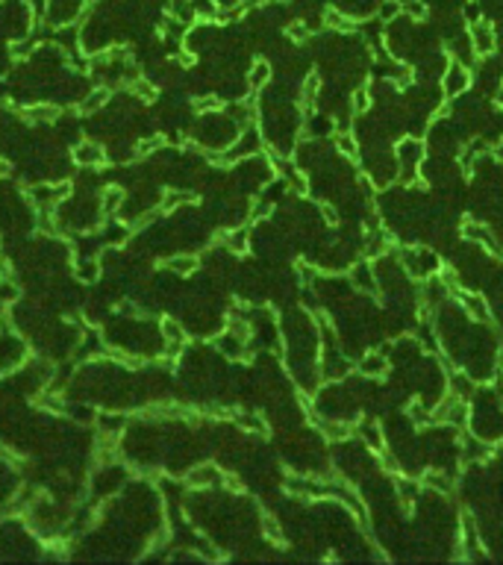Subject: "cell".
I'll return each mask as SVG.
<instances>
[{"label":"cell","instance_id":"obj_8","mask_svg":"<svg viewBox=\"0 0 503 565\" xmlns=\"http://www.w3.org/2000/svg\"><path fill=\"white\" fill-rule=\"evenodd\" d=\"M262 533H265L268 542L277 545V547L286 545V536H282V530H280V524H277L274 519H265V521H262Z\"/></svg>","mask_w":503,"mask_h":565},{"label":"cell","instance_id":"obj_15","mask_svg":"<svg viewBox=\"0 0 503 565\" xmlns=\"http://www.w3.org/2000/svg\"><path fill=\"white\" fill-rule=\"evenodd\" d=\"M400 9H404V6H400L397 0H385V4L380 6V18L383 21H392V18H397V15H400Z\"/></svg>","mask_w":503,"mask_h":565},{"label":"cell","instance_id":"obj_23","mask_svg":"<svg viewBox=\"0 0 503 565\" xmlns=\"http://www.w3.org/2000/svg\"><path fill=\"white\" fill-rule=\"evenodd\" d=\"M406 12L412 15V18H424V15H427V9H424L421 4H418V0H415V4H409V6H406Z\"/></svg>","mask_w":503,"mask_h":565},{"label":"cell","instance_id":"obj_9","mask_svg":"<svg viewBox=\"0 0 503 565\" xmlns=\"http://www.w3.org/2000/svg\"><path fill=\"white\" fill-rule=\"evenodd\" d=\"M324 24L330 27V30H342V32H350L354 30V24H350L342 12H335V9H327V15H324Z\"/></svg>","mask_w":503,"mask_h":565},{"label":"cell","instance_id":"obj_1","mask_svg":"<svg viewBox=\"0 0 503 565\" xmlns=\"http://www.w3.org/2000/svg\"><path fill=\"white\" fill-rule=\"evenodd\" d=\"M468 86H471V74H468L462 65L450 62V71H447V77H445V94H447V97L462 94Z\"/></svg>","mask_w":503,"mask_h":565},{"label":"cell","instance_id":"obj_5","mask_svg":"<svg viewBox=\"0 0 503 565\" xmlns=\"http://www.w3.org/2000/svg\"><path fill=\"white\" fill-rule=\"evenodd\" d=\"M315 424H318V430L330 439V442H339V439H347L350 433H354V427L350 424H324V421H318L315 418Z\"/></svg>","mask_w":503,"mask_h":565},{"label":"cell","instance_id":"obj_14","mask_svg":"<svg viewBox=\"0 0 503 565\" xmlns=\"http://www.w3.org/2000/svg\"><path fill=\"white\" fill-rule=\"evenodd\" d=\"M192 483L194 486H204V483H209V480H215V468L212 465H204V468H197V471H192Z\"/></svg>","mask_w":503,"mask_h":565},{"label":"cell","instance_id":"obj_11","mask_svg":"<svg viewBox=\"0 0 503 565\" xmlns=\"http://www.w3.org/2000/svg\"><path fill=\"white\" fill-rule=\"evenodd\" d=\"M227 244H230V251H232V254H244V251H247V230L239 227V230L227 239Z\"/></svg>","mask_w":503,"mask_h":565},{"label":"cell","instance_id":"obj_17","mask_svg":"<svg viewBox=\"0 0 503 565\" xmlns=\"http://www.w3.org/2000/svg\"><path fill=\"white\" fill-rule=\"evenodd\" d=\"M368 106H371V92H368V89H356V94H354V112H365Z\"/></svg>","mask_w":503,"mask_h":565},{"label":"cell","instance_id":"obj_4","mask_svg":"<svg viewBox=\"0 0 503 565\" xmlns=\"http://www.w3.org/2000/svg\"><path fill=\"white\" fill-rule=\"evenodd\" d=\"M471 36H474V44H477V54H492L495 51V32L489 30V24H474Z\"/></svg>","mask_w":503,"mask_h":565},{"label":"cell","instance_id":"obj_18","mask_svg":"<svg viewBox=\"0 0 503 565\" xmlns=\"http://www.w3.org/2000/svg\"><path fill=\"white\" fill-rule=\"evenodd\" d=\"M286 32H289V39H292V42H297V44L309 39V27H306V24H300V21H297V24H292Z\"/></svg>","mask_w":503,"mask_h":565},{"label":"cell","instance_id":"obj_20","mask_svg":"<svg viewBox=\"0 0 503 565\" xmlns=\"http://www.w3.org/2000/svg\"><path fill=\"white\" fill-rule=\"evenodd\" d=\"M162 333H165V339L180 342V324H174L171 318H165V321H162Z\"/></svg>","mask_w":503,"mask_h":565},{"label":"cell","instance_id":"obj_16","mask_svg":"<svg viewBox=\"0 0 503 565\" xmlns=\"http://www.w3.org/2000/svg\"><path fill=\"white\" fill-rule=\"evenodd\" d=\"M171 268H174V271H180V274H189V271H194V268H197V259H194V256H180V259H174V262H171Z\"/></svg>","mask_w":503,"mask_h":565},{"label":"cell","instance_id":"obj_12","mask_svg":"<svg viewBox=\"0 0 503 565\" xmlns=\"http://www.w3.org/2000/svg\"><path fill=\"white\" fill-rule=\"evenodd\" d=\"M77 159L82 162V165H92V162H104V154H100L97 151V147H80V151H77Z\"/></svg>","mask_w":503,"mask_h":565},{"label":"cell","instance_id":"obj_3","mask_svg":"<svg viewBox=\"0 0 503 565\" xmlns=\"http://www.w3.org/2000/svg\"><path fill=\"white\" fill-rule=\"evenodd\" d=\"M457 297H462V304L468 306V312H471V318H477V321H483V324H489V321H492V312H489V306H485L483 297H477V294H465V292H457Z\"/></svg>","mask_w":503,"mask_h":565},{"label":"cell","instance_id":"obj_21","mask_svg":"<svg viewBox=\"0 0 503 565\" xmlns=\"http://www.w3.org/2000/svg\"><path fill=\"white\" fill-rule=\"evenodd\" d=\"M321 215H324V221H327V224H333V227L339 224V215H335V209H333L330 204H321Z\"/></svg>","mask_w":503,"mask_h":565},{"label":"cell","instance_id":"obj_24","mask_svg":"<svg viewBox=\"0 0 503 565\" xmlns=\"http://www.w3.org/2000/svg\"><path fill=\"white\" fill-rule=\"evenodd\" d=\"M380 462H383V468H389L392 474H397V462H395L389 454H383V457H380Z\"/></svg>","mask_w":503,"mask_h":565},{"label":"cell","instance_id":"obj_22","mask_svg":"<svg viewBox=\"0 0 503 565\" xmlns=\"http://www.w3.org/2000/svg\"><path fill=\"white\" fill-rule=\"evenodd\" d=\"M224 486H227L230 492H244V483H242L239 477H232V474H227V477H224Z\"/></svg>","mask_w":503,"mask_h":565},{"label":"cell","instance_id":"obj_25","mask_svg":"<svg viewBox=\"0 0 503 565\" xmlns=\"http://www.w3.org/2000/svg\"><path fill=\"white\" fill-rule=\"evenodd\" d=\"M268 212H271V204H259V206L254 209V218H265Z\"/></svg>","mask_w":503,"mask_h":565},{"label":"cell","instance_id":"obj_2","mask_svg":"<svg viewBox=\"0 0 503 565\" xmlns=\"http://www.w3.org/2000/svg\"><path fill=\"white\" fill-rule=\"evenodd\" d=\"M462 236H465V239H471V242L485 244L492 254H500V244L492 239V232L485 230V227H480V224H474V221H465V224H462Z\"/></svg>","mask_w":503,"mask_h":565},{"label":"cell","instance_id":"obj_6","mask_svg":"<svg viewBox=\"0 0 503 565\" xmlns=\"http://www.w3.org/2000/svg\"><path fill=\"white\" fill-rule=\"evenodd\" d=\"M271 80V65H268L265 59H259L256 65H254V71H250V77H247V82L254 89H259V86H265V82Z\"/></svg>","mask_w":503,"mask_h":565},{"label":"cell","instance_id":"obj_13","mask_svg":"<svg viewBox=\"0 0 503 565\" xmlns=\"http://www.w3.org/2000/svg\"><path fill=\"white\" fill-rule=\"evenodd\" d=\"M421 483H424L427 489H439V492H447V489H450V483H447V480H445L442 474H433V471L421 477Z\"/></svg>","mask_w":503,"mask_h":565},{"label":"cell","instance_id":"obj_19","mask_svg":"<svg viewBox=\"0 0 503 565\" xmlns=\"http://www.w3.org/2000/svg\"><path fill=\"white\" fill-rule=\"evenodd\" d=\"M439 277H442V282H445V289H447V292H454V294L459 292V280H457V274L450 271V268H445Z\"/></svg>","mask_w":503,"mask_h":565},{"label":"cell","instance_id":"obj_7","mask_svg":"<svg viewBox=\"0 0 503 565\" xmlns=\"http://www.w3.org/2000/svg\"><path fill=\"white\" fill-rule=\"evenodd\" d=\"M335 147H339V154H344L347 159H356V156H359L356 139L350 136V132H339V136H335Z\"/></svg>","mask_w":503,"mask_h":565},{"label":"cell","instance_id":"obj_10","mask_svg":"<svg viewBox=\"0 0 503 565\" xmlns=\"http://www.w3.org/2000/svg\"><path fill=\"white\" fill-rule=\"evenodd\" d=\"M318 89H321V77H318V74H306V80H304V104H315Z\"/></svg>","mask_w":503,"mask_h":565},{"label":"cell","instance_id":"obj_26","mask_svg":"<svg viewBox=\"0 0 503 565\" xmlns=\"http://www.w3.org/2000/svg\"><path fill=\"white\" fill-rule=\"evenodd\" d=\"M262 4H268V0H244V6H262Z\"/></svg>","mask_w":503,"mask_h":565}]
</instances>
